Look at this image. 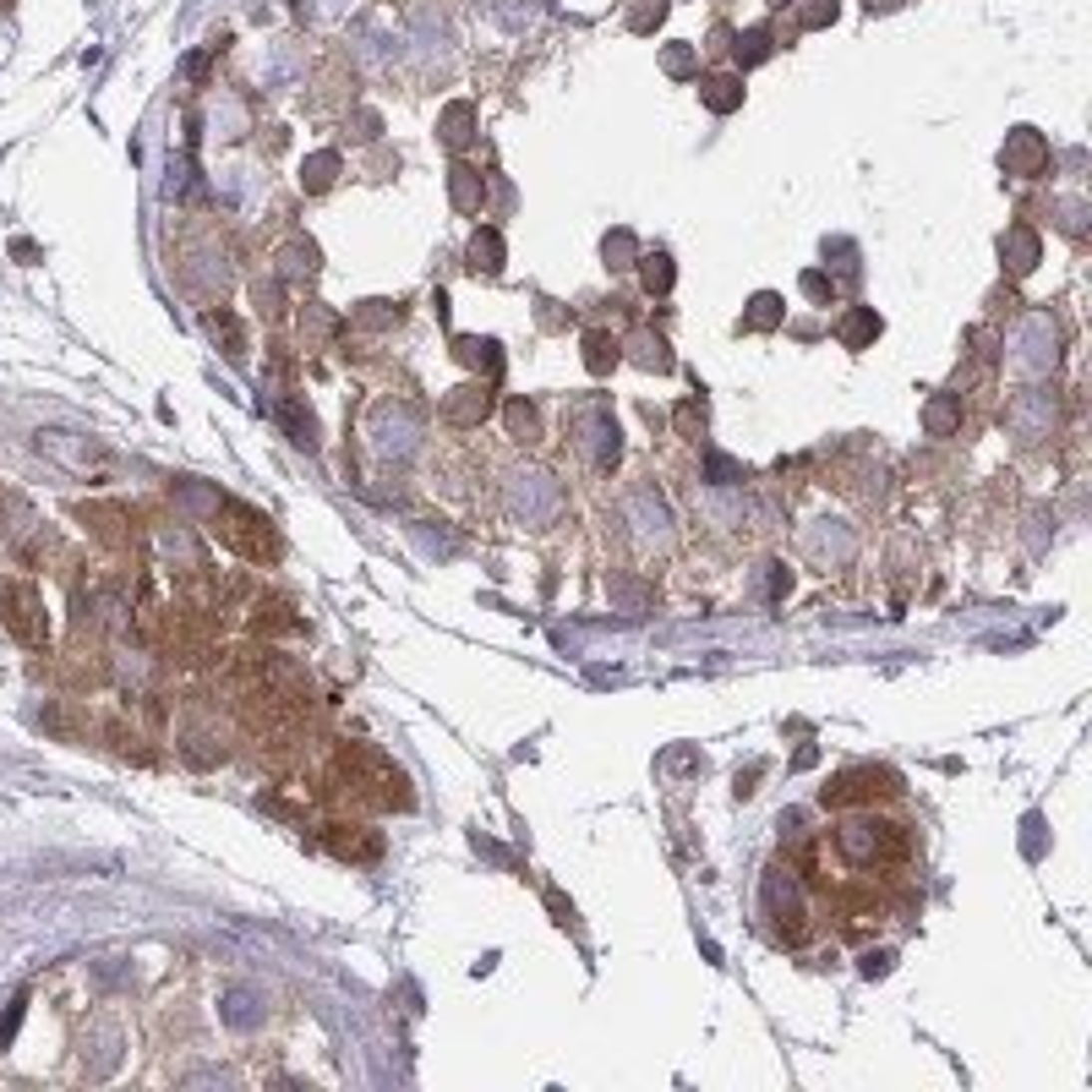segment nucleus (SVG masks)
<instances>
[{"instance_id":"f3484780","label":"nucleus","mask_w":1092,"mask_h":1092,"mask_svg":"<svg viewBox=\"0 0 1092 1092\" xmlns=\"http://www.w3.org/2000/svg\"><path fill=\"white\" fill-rule=\"evenodd\" d=\"M732 55H738V66H743V72H749V66H760L765 55H771V33H765V28H749L738 44H732Z\"/></svg>"},{"instance_id":"a211bd4d","label":"nucleus","mask_w":1092,"mask_h":1092,"mask_svg":"<svg viewBox=\"0 0 1092 1092\" xmlns=\"http://www.w3.org/2000/svg\"><path fill=\"white\" fill-rule=\"evenodd\" d=\"M585 366L596 371V377H607V371L618 366V344H612L607 333H590L585 339Z\"/></svg>"},{"instance_id":"2eb2a0df","label":"nucleus","mask_w":1092,"mask_h":1092,"mask_svg":"<svg viewBox=\"0 0 1092 1092\" xmlns=\"http://www.w3.org/2000/svg\"><path fill=\"white\" fill-rule=\"evenodd\" d=\"M956 421H961V404L950 399V393H945V399H934V404L923 410V426H928L934 437H950V432H956Z\"/></svg>"},{"instance_id":"dca6fc26","label":"nucleus","mask_w":1092,"mask_h":1092,"mask_svg":"<svg viewBox=\"0 0 1092 1092\" xmlns=\"http://www.w3.org/2000/svg\"><path fill=\"white\" fill-rule=\"evenodd\" d=\"M634 361L650 366V371H672L667 339H661V333H639V339H634Z\"/></svg>"},{"instance_id":"1a4fd4ad","label":"nucleus","mask_w":1092,"mask_h":1092,"mask_svg":"<svg viewBox=\"0 0 1092 1092\" xmlns=\"http://www.w3.org/2000/svg\"><path fill=\"white\" fill-rule=\"evenodd\" d=\"M454 355H459L464 366H481L486 377H497V371H503V355H497L492 339H470V333H464V339H454Z\"/></svg>"},{"instance_id":"f8f14e48","label":"nucleus","mask_w":1092,"mask_h":1092,"mask_svg":"<svg viewBox=\"0 0 1092 1092\" xmlns=\"http://www.w3.org/2000/svg\"><path fill=\"white\" fill-rule=\"evenodd\" d=\"M437 132H443V143L448 148H464L475 137V110L470 104H448L443 110V126H437Z\"/></svg>"},{"instance_id":"9d476101","label":"nucleus","mask_w":1092,"mask_h":1092,"mask_svg":"<svg viewBox=\"0 0 1092 1092\" xmlns=\"http://www.w3.org/2000/svg\"><path fill=\"white\" fill-rule=\"evenodd\" d=\"M33 612H39V596H33V590H11V629L28 639V645H39L44 623H33Z\"/></svg>"},{"instance_id":"f257e3e1","label":"nucleus","mask_w":1092,"mask_h":1092,"mask_svg":"<svg viewBox=\"0 0 1092 1092\" xmlns=\"http://www.w3.org/2000/svg\"><path fill=\"white\" fill-rule=\"evenodd\" d=\"M1000 165L1010 170V176H1043V170H1049V143H1043V132H1032V126H1016V132L1005 137Z\"/></svg>"},{"instance_id":"aec40b11","label":"nucleus","mask_w":1092,"mask_h":1092,"mask_svg":"<svg viewBox=\"0 0 1092 1092\" xmlns=\"http://www.w3.org/2000/svg\"><path fill=\"white\" fill-rule=\"evenodd\" d=\"M508 432H514V437H525V443H530V437H536V432H541V421H536V410H530V404H525V399H514V404H508Z\"/></svg>"},{"instance_id":"b1692460","label":"nucleus","mask_w":1092,"mask_h":1092,"mask_svg":"<svg viewBox=\"0 0 1092 1092\" xmlns=\"http://www.w3.org/2000/svg\"><path fill=\"white\" fill-rule=\"evenodd\" d=\"M661 17H667V0H645V6H639L634 17H629V28H634V33H650Z\"/></svg>"},{"instance_id":"393cba45","label":"nucleus","mask_w":1092,"mask_h":1092,"mask_svg":"<svg viewBox=\"0 0 1092 1092\" xmlns=\"http://www.w3.org/2000/svg\"><path fill=\"white\" fill-rule=\"evenodd\" d=\"M661 66H667L672 77H694V50L689 44H672V50L661 55Z\"/></svg>"},{"instance_id":"ddd939ff","label":"nucleus","mask_w":1092,"mask_h":1092,"mask_svg":"<svg viewBox=\"0 0 1092 1092\" xmlns=\"http://www.w3.org/2000/svg\"><path fill=\"white\" fill-rule=\"evenodd\" d=\"M639 278H645L650 295H667L678 273H672V258H667V252H645V258H639Z\"/></svg>"},{"instance_id":"f03ea898","label":"nucleus","mask_w":1092,"mask_h":1092,"mask_svg":"<svg viewBox=\"0 0 1092 1092\" xmlns=\"http://www.w3.org/2000/svg\"><path fill=\"white\" fill-rule=\"evenodd\" d=\"M448 197H454L459 214H481V203H486V181H481V170L454 165V170H448Z\"/></svg>"},{"instance_id":"39448f33","label":"nucleus","mask_w":1092,"mask_h":1092,"mask_svg":"<svg viewBox=\"0 0 1092 1092\" xmlns=\"http://www.w3.org/2000/svg\"><path fill=\"white\" fill-rule=\"evenodd\" d=\"M879 339V311L874 306H852L846 311V322H841V344L846 350H863V344H874Z\"/></svg>"},{"instance_id":"c85d7f7f","label":"nucleus","mask_w":1092,"mask_h":1092,"mask_svg":"<svg viewBox=\"0 0 1092 1092\" xmlns=\"http://www.w3.org/2000/svg\"><path fill=\"white\" fill-rule=\"evenodd\" d=\"M863 972H868V978H885V972H890V956H885V950H879V956H863Z\"/></svg>"},{"instance_id":"5701e85b","label":"nucleus","mask_w":1092,"mask_h":1092,"mask_svg":"<svg viewBox=\"0 0 1092 1092\" xmlns=\"http://www.w3.org/2000/svg\"><path fill=\"white\" fill-rule=\"evenodd\" d=\"M804 295H809V300H819V306H830V300H835V284H830V278H824L819 269H809V273H804Z\"/></svg>"},{"instance_id":"a878e982","label":"nucleus","mask_w":1092,"mask_h":1092,"mask_svg":"<svg viewBox=\"0 0 1092 1092\" xmlns=\"http://www.w3.org/2000/svg\"><path fill=\"white\" fill-rule=\"evenodd\" d=\"M371 311H361V322H371V328H382L388 317H399V306H388V300H366Z\"/></svg>"},{"instance_id":"0eeeda50","label":"nucleus","mask_w":1092,"mask_h":1092,"mask_svg":"<svg viewBox=\"0 0 1092 1092\" xmlns=\"http://www.w3.org/2000/svg\"><path fill=\"white\" fill-rule=\"evenodd\" d=\"M1000 252H1005V263L1016 273H1032V263H1038V236H1032L1027 225H1016V230H1005Z\"/></svg>"},{"instance_id":"cd10ccee","label":"nucleus","mask_w":1092,"mask_h":1092,"mask_svg":"<svg viewBox=\"0 0 1092 1092\" xmlns=\"http://www.w3.org/2000/svg\"><path fill=\"white\" fill-rule=\"evenodd\" d=\"M607 258H634V236H629V230L607 236Z\"/></svg>"},{"instance_id":"6e6552de","label":"nucleus","mask_w":1092,"mask_h":1092,"mask_svg":"<svg viewBox=\"0 0 1092 1092\" xmlns=\"http://www.w3.org/2000/svg\"><path fill=\"white\" fill-rule=\"evenodd\" d=\"M782 311H787V300L776 295V289H760V295L749 300V311H743V328L765 333V328H776V322H782Z\"/></svg>"},{"instance_id":"4be33fe9","label":"nucleus","mask_w":1092,"mask_h":1092,"mask_svg":"<svg viewBox=\"0 0 1092 1092\" xmlns=\"http://www.w3.org/2000/svg\"><path fill=\"white\" fill-rule=\"evenodd\" d=\"M705 475H711V486H732V481H743V464L727 454H711L705 459Z\"/></svg>"},{"instance_id":"7c9ffc66","label":"nucleus","mask_w":1092,"mask_h":1092,"mask_svg":"<svg viewBox=\"0 0 1092 1092\" xmlns=\"http://www.w3.org/2000/svg\"><path fill=\"white\" fill-rule=\"evenodd\" d=\"M776 6H787V0H776Z\"/></svg>"},{"instance_id":"423d86ee","label":"nucleus","mask_w":1092,"mask_h":1092,"mask_svg":"<svg viewBox=\"0 0 1092 1092\" xmlns=\"http://www.w3.org/2000/svg\"><path fill=\"white\" fill-rule=\"evenodd\" d=\"M700 99H705V110L732 115V110L743 104V77H705V83H700Z\"/></svg>"},{"instance_id":"bb28decb","label":"nucleus","mask_w":1092,"mask_h":1092,"mask_svg":"<svg viewBox=\"0 0 1092 1092\" xmlns=\"http://www.w3.org/2000/svg\"><path fill=\"white\" fill-rule=\"evenodd\" d=\"M678 426H683V432H700V426H705V404H683Z\"/></svg>"},{"instance_id":"20e7f679","label":"nucleus","mask_w":1092,"mask_h":1092,"mask_svg":"<svg viewBox=\"0 0 1092 1092\" xmlns=\"http://www.w3.org/2000/svg\"><path fill=\"white\" fill-rule=\"evenodd\" d=\"M503 258H508V252H503V236H497L492 225L475 230V241H470V269H475V273H503Z\"/></svg>"},{"instance_id":"c756f323","label":"nucleus","mask_w":1092,"mask_h":1092,"mask_svg":"<svg viewBox=\"0 0 1092 1092\" xmlns=\"http://www.w3.org/2000/svg\"><path fill=\"white\" fill-rule=\"evenodd\" d=\"M546 901H552V912H557V923H568V917H574V907H568V901H563V896H557V890H552V896H546Z\"/></svg>"},{"instance_id":"412c9836","label":"nucleus","mask_w":1092,"mask_h":1092,"mask_svg":"<svg viewBox=\"0 0 1092 1092\" xmlns=\"http://www.w3.org/2000/svg\"><path fill=\"white\" fill-rule=\"evenodd\" d=\"M835 11H841V0H809V6L798 11V22H804V28H830Z\"/></svg>"},{"instance_id":"7ed1b4c3","label":"nucleus","mask_w":1092,"mask_h":1092,"mask_svg":"<svg viewBox=\"0 0 1092 1092\" xmlns=\"http://www.w3.org/2000/svg\"><path fill=\"white\" fill-rule=\"evenodd\" d=\"M486 410H492V393H486V388H454V393H448V404H443V415L454 426L486 421Z\"/></svg>"},{"instance_id":"4468645a","label":"nucleus","mask_w":1092,"mask_h":1092,"mask_svg":"<svg viewBox=\"0 0 1092 1092\" xmlns=\"http://www.w3.org/2000/svg\"><path fill=\"white\" fill-rule=\"evenodd\" d=\"M225 1021H230V1027H241V1032H247V1027H258V1021H263L258 994H247V989H230V994H225Z\"/></svg>"},{"instance_id":"6ab92c4d","label":"nucleus","mask_w":1092,"mask_h":1092,"mask_svg":"<svg viewBox=\"0 0 1092 1092\" xmlns=\"http://www.w3.org/2000/svg\"><path fill=\"white\" fill-rule=\"evenodd\" d=\"M278 421L289 426V443H300V448H317V421H311V415H300L295 404H284V410H278Z\"/></svg>"},{"instance_id":"9b49d317","label":"nucleus","mask_w":1092,"mask_h":1092,"mask_svg":"<svg viewBox=\"0 0 1092 1092\" xmlns=\"http://www.w3.org/2000/svg\"><path fill=\"white\" fill-rule=\"evenodd\" d=\"M333 176H339V154H333V148H322V154H311L306 165H300V186H306V192H328Z\"/></svg>"}]
</instances>
